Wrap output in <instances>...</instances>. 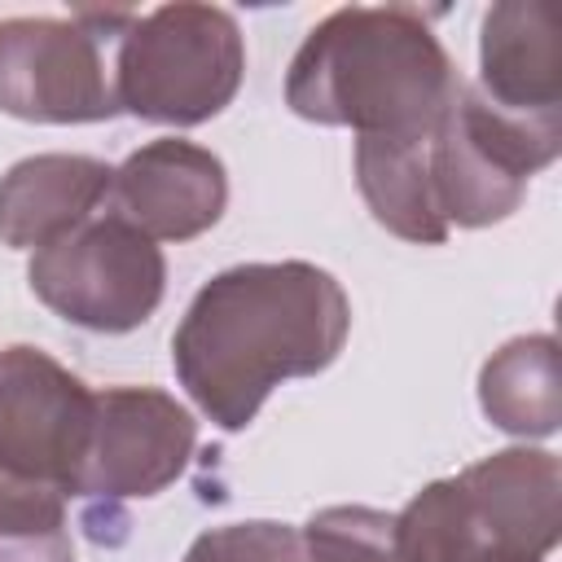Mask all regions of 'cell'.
I'll list each match as a JSON object with an SVG mask.
<instances>
[{
	"label": "cell",
	"mask_w": 562,
	"mask_h": 562,
	"mask_svg": "<svg viewBox=\"0 0 562 562\" xmlns=\"http://www.w3.org/2000/svg\"><path fill=\"white\" fill-rule=\"evenodd\" d=\"M347 329L351 303L334 272L307 259L237 263L215 272L184 307L171 364L220 430H241L272 386L329 369Z\"/></svg>",
	"instance_id": "6da1fadb"
},
{
	"label": "cell",
	"mask_w": 562,
	"mask_h": 562,
	"mask_svg": "<svg viewBox=\"0 0 562 562\" xmlns=\"http://www.w3.org/2000/svg\"><path fill=\"white\" fill-rule=\"evenodd\" d=\"M461 79L417 4H347L321 18L285 75V105L360 136L430 140Z\"/></svg>",
	"instance_id": "7a4b0ae2"
},
{
	"label": "cell",
	"mask_w": 562,
	"mask_h": 562,
	"mask_svg": "<svg viewBox=\"0 0 562 562\" xmlns=\"http://www.w3.org/2000/svg\"><path fill=\"white\" fill-rule=\"evenodd\" d=\"M562 531V461L501 448L395 514L400 562H544Z\"/></svg>",
	"instance_id": "3957f363"
},
{
	"label": "cell",
	"mask_w": 562,
	"mask_h": 562,
	"mask_svg": "<svg viewBox=\"0 0 562 562\" xmlns=\"http://www.w3.org/2000/svg\"><path fill=\"white\" fill-rule=\"evenodd\" d=\"M246 44L237 18L220 4H158L136 13L114 53L119 110L193 127L215 119L241 88Z\"/></svg>",
	"instance_id": "277c9868"
},
{
	"label": "cell",
	"mask_w": 562,
	"mask_h": 562,
	"mask_svg": "<svg viewBox=\"0 0 562 562\" xmlns=\"http://www.w3.org/2000/svg\"><path fill=\"white\" fill-rule=\"evenodd\" d=\"M562 154V119H522L496 110L474 83H461L426 140L430 184L443 224L487 228L509 220L536 171Z\"/></svg>",
	"instance_id": "5b68a950"
},
{
	"label": "cell",
	"mask_w": 562,
	"mask_h": 562,
	"mask_svg": "<svg viewBox=\"0 0 562 562\" xmlns=\"http://www.w3.org/2000/svg\"><path fill=\"white\" fill-rule=\"evenodd\" d=\"M132 18L127 9L0 18V110L26 123L114 119V53Z\"/></svg>",
	"instance_id": "8992f818"
},
{
	"label": "cell",
	"mask_w": 562,
	"mask_h": 562,
	"mask_svg": "<svg viewBox=\"0 0 562 562\" xmlns=\"http://www.w3.org/2000/svg\"><path fill=\"white\" fill-rule=\"evenodd\" d=\"M26 281L61 321L92 334H127L162 303L167 259L123 215H101L35 250Z\"/></svg>",
	"instance_id": "52a82bcc"
},
{
	"label": "cell",
	"mask_w": 562,
	"mask_h": 562,
	"mask_svg": "<svg viewBox=\"0 0 562 562\" xmlns=\"http://www.w3.org/2000/svg\"><path fill=\"white\" fill-rule=\"evenodd\" d=\"M97 391L40 347L0 351V470L79 496Z\"/></svg>",
	"instance_id": "ba28073f"
},
{
	"label": "cell",
	"mask_w": 562,
	"mask_h": 562,
	"mask_svg": "<svg viewBox=\"0 0 562 562\" xmlns=\"http://www.w3.org/2000/svg\"><path fill=\"white\" fill-rule=\"evenodd\" d=\"M198 443L193 413L158 386H105L97 391L92 439L79 474V496L132 501L158 496L180 479Z\"/></svg>",
	"instance_id": "9c48e42d"
},
{
	"label": "cell",
	"mask_w": 562,
	"mask_h": 562,
	"mask_svg": "<svg viewBox=\"0 0 562 562\" xmlns=\"http://www.w3.org/2000/svg\"><path fill=\"white\" fill-rule=\"evenodd\" d=\"M114 215L140 228L149 241H189L220 224L228 206L224 162L180 136L140 145L114 167Z\"/></svg>",
	"instance_id": "30bf717a"
},
{
	"label": "cell",
	"mask_w": 562,
	"mask_h": 562,
	"mask_svg": "<svg viewBox=\"0 0 562 562\" xmlns=\"http://www.w3.org/2000/svg\"><path fill=\"white\" fill-rule=\"evenodd\" d=\"M496 110L562 119V18L544 0H501L483 13L479 83Z\"/></svg>",
	"instance_id": "8fae6325"
},
{
	"label": "cell",
	"mask_w": 562,
	"mask_h": 562,
	"mask_svg": "<svg viewBox=\"0 0 562 562\" xmlns=\"http://www.w3.org/2000/svg\"><path fill=\"white\" fill-rule=\"evenodd\" d=\"M114 167L88 154H35L0 176V241L44 250L92 220L110 198Z\"/></svg>",
	"instance_id": "7c38bea8"
},
{
	"label": "cell",
	"mask_w": 562,
	"mask_h": 562,
	"mask_svg": "<svg viewBox=\"0 0 562 562\" xmlns=\"http://www.w3.org/2000/svg\"><path fill=\"white\" fill-rule=\"evenodd\" d=\"M479 404L487 422L518 439H549L562 426V378L553 334L509 338L479 369Z\"/></svg>",
	"instance_id": "4fadbf2b"
},
{
	"label": "cell",
	"mask_w": 562,
	"mask_h": 562,
	"mask_svg": "<svg viewBox=\"0 0 562 562\" xmlns=\"http://www.w3.org/2000/svg\"><path fill=\"white\" fill-rule=\"evenodd\" d=\"M356 184L373 220L417 246H439L448 237V224L435 202L426 140H386V136H360L356 140Z\"/></svg>",
	"instance_id": "5bb4252c"
},
{
	"label": "cell",
	"mask_w": 562,
	"mask_h": 562,
	"mask_svg": "<svg viewBox=\"0 0 562 562\" xmlns=\"http://www.w3.org/2000/svg\"><path fill=\"white\" fill-rule=\"evenodd\" d=\"M0 562H75L61 492L0 470Z\"/></svg>",
	"instance_id": "9a60e30c"
},
{
	"label": "cell",
	"mask_w": 562,
	"mask_h": 562,
	"mask_svg": "<svg viewBox=\"0 0 562 562\" xmlns=\"http://www.w3.org/2000/svg\"><path fill=\"white\" fill-rule=\"evenodd\" d=\"M307 562H400L395 514L369 505H329L303 522Z\"/></svg>",
	"instance_id": "2e32d148"
},
{
	"label": "cell",
	"mask_w": 562,
	"mask_h": 562,
	"mask_svg": "<svg viewBox=\"0 0 562 562\" xmlns=\"http://www.w3.org/2000/svg\"><path fill=\"white\" fill-rule=\"evenodd\" d=\"M184 562H307L303 536L285 522L250 518V522H228L202 531Z\"/></svg>",
	"instance_id": "e0dca14e"
}]
</instances>
